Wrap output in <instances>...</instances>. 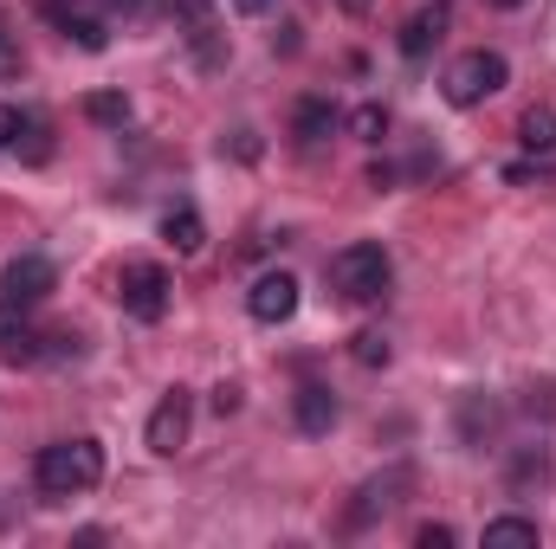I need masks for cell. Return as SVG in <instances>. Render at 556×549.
I'll return each instance as SVG.
<instances>
[{"mask_svg":"<svg viewBox=\"0 0 556 549\" xmlns=\"http://www.w3.org/2000/svg\"><path fill=\"white\" fill-rule=\"evenodd\" d=\"M162 240H168L181 259H194V253L207 246V227H201V214H194V207H168V214H162Z\"/></svg>","mask_w":556,"mask_h":549,"instance_id":"obj_14","label":"cell"},{"mask_svg":"<svg viewBox=\"0 0 556 549\" xmlns=\"http://www.w3.org/2000/svg\"><path fill=\"white\" fill-rule=\"evenodd\" d=\"M415 544H420V549H446V544H453V524H420Z\"/></svg>","mask_w":556,"mask_h":549,"instance_id":"obj_23","label":"cell"},{"mask_svg":"<svg viewBox=\"0 0 556 549\" xmlns=\"http://www.w3.org/2000/svg\"><path fill=\"white\" fill-rule=\"evenodd\" d=\"M52 284H59V266H52V259L20 253V259H7V272H0V297H13V304H39V297H52Z\"/></svg>","mask_w":556,"mask_h":549,"instance_id":"obj_8","label":"cell"},{"mask_svg":"<svg viewBox=\"0 0 556 549\" xmlns=\"http://www.w3.org/2000/svg\"><path fill=\"white\" fill-rule=\"evenodd\" d=\"M544 478H551V459H544V452H518V465H511V491L544 485Z\"/></svg>","mask_w":556,"mask_h":549,"instance_id":"obj_21","label":"cell"},{"mask_svg":"<svg viewBox=\"0 0 556 549\" xmlns=\"http://www.w3.org/2000/svg\"><path fill=\"white\" fill-rule=\"evenodd\" d=\"M117 297H124V310L137 323H162L168 317V297H175V278L162 272V266H149V259H137V266H124V278H117Z\"/></svg>","mask_w":556,"mask_h":549,"instance_id":"obj_4","label":"cell"},{"mask_svg":"<svg viewBox=\"0 0 556 549\" xmlns=\"http://www.w3.org/2000/svg\"><path fill=\"white\" fill-rule=\"evenodd\" d=\"M492 7H525V0H492Z\"/></svg>","mask_w":556,"mask_h":549,"instance_id":"obj_31","label":"cell"},{"mask_svg":"<svg viewBox=\"0 0 556 549\" xmlns=\"http://www.w3.org/2000/svg\"><path fill=\"white\" fill-rule=\"evenodd\" d=\"M350 356H356L363 369H389V356H395V349H389V336H382V330H356Z\"/></svg>","mask_w":556,"mask_h":549,"instance_id":"obj_19","label":"cell"},{"mask_svg":"<svg viewBox=\"0 0 556 549\" xmlns=\"http://www.w3.org/2000/svg\"><path fill=\"white\" fill-rule=\"evenodd\" d=\"M350 137L382 142V137H389V111H382V104H363V111H350Z\"/></svg>","mask_w":556,"mask_h":549,"instance_id":"obj_20","label":"cell"},{"mask_svg":"<svg viewBox=\"0 0 556 549\" xmlns=\"http://www.w3.org/2000/svg\"><path fill=\"white\" fill-rule=\"evenodd\" d=\"M0 362H39V330L26 323V304L0 297Z\"/></svg>","mask_w":556,"mask_h":549,"instance_id":"obj_10","label":"cell"},{"mask_svg":"<svg viewBox=\"0 0 556 549\" xmlns=\"http://www.w3.org/2000/svg\"><path fill=\"white\" fill-rule=\"evenodd\" d=\"M46 20H52V26H59V33H65V39L78 46V52H104V46H111V33H104V26H98L91 13L65 7V0H46Z\"/></svg>","mask_w":556,"mask_h":549,"instance_id":"obj_12","label":"cell"},{"mask_svg":"<svg viewBox=\"0 0 556 549\" xmlns=\"http://www.w3.org/2000/svg\"><path fill=\"white\" fill-rule=\"evenodd\" d=\"M104 478V446L98 439H59V446H46L39 459H33V485L46 491V498H78V491H91Z\"/></svg>","mask_w":556,"mask_h":549,"instance_id":"obj_1","label":"cell"},{"mask_svg":"<svg viewBox=\"0 0 556 549\" xmlns=\"http://www.w3.org/2000/svg\"><path fill=\"white\" fill-rule=\"evenodd\" d=\"M291 420H298V433H311V439H324V433L337 426V395H330L324 382H304V388L291 395Z\"/></svg>","mask_w":556,"mask_h":549,"instance_id":"obj_11","label":"cell"},{"mask_svg":"<svg viewBox=\"0 0 556 549\" xmlns=\"http://www.w3.org/2000/svg\"><path fill=\"white\" fill-rule=\"evenodd\" d=\"M389 278H395V266H389V253L382 246H343L337 259H330V284L350 297V304H376L382 291H389Z\"/></svg>","mask_w":556,"mask_h":549,"instance_id":"obj_3","label":"cell"},{"mask_svg":"<svg viewBox=\"0 0 556 549\" xmlns=\"http://www.w3.org/2000/svg\"><path fill=\"white\" fill-rule=\"evenodd\" d=\"M531 175H544V162H511L505 168V181H531Z\"/></svg>","mask_w":556,"mask_h":549,"instance_id":"obj_27","label":"cell"},{"mask_svg":"<svg viewBox=\"0 0 556 549\" xmlns=\"http://www.w3.org/2000/svg\"><path fill=\"white\" fill-rule=\"evenodd\" d=\"M343 7H350V13H369V0H343Z\"/></svg>","mask_w":556,"mask_h":549,"instance_id":"obj_29","label":"cell"},{"mask_svg":"<svg viewBox=\"0 0 556 549\" xmlns=\"http://www.w3.org/2000/svg\"><path fill=\"white\" fill-rule=\"evenodd\" d=\"M247 310H253V323H291V317H298V278L266 272L247 291Z\"/></svg>","mask_w":556,"mask_h":549,"instance_id":"obj_9","label":"cell"},{"mask_svg":"<svg viewBox=\"0 0 556 549\" xmlns=\"http://www.w3.org/2000/svg\"><path fill=\"white\" fill-rule=\"evenodd\" d=\"M273 0H233V13H266Z\"/></svg>","mask_w":556,"mask_h":549,"instance_id":"obj_28","label":"cell"},{"mask_svg":"<svg viewBox=\"0 0 556 549\" xmlns=\"http://www.w3.org/2000/svg\"><path fill=\"white\" fill-rule=\"evenodd\" d=\"M518 142H525L531 155H551L556 149V111L551 104H531V111L518 117Z\"/></svg>","mask_w":556,"mask_h":549,"instance_id":"obj_16","label":"cell"},{"mask_svg":"<svg viewBox=\"0 0 556 549\" xmlns=\"http://www.w3.org/2000/svg\"><path fill=\"white\" fill-rule=\"evenodd\" d=\"M485 549H538V524L531 518H492L485 524Z\"/></svg>","mask_w":556,"mask_h":549,"instance_id":"obj_17","label":"cell"},{"mask_svg":"<svg viewBox=\"0 0 556 549\" xmlns=\"http://www.w3.org/2000/svg\"><path fill=\"white\" fill-rule=\"evenodd\" d=\"M240 408V388H233V382H220V388H214V413H233Z\"/></svg>","mask_w":556,"mask_h":549,"instance_id":"obj_25","label":"cell"},{"mask_svg":"<svg viewBox=\"0 0 556 549\" xmlns=\"http://www.w3.org/2000/svg\"><path fill=\"white\" fill-rule=\"evenodd\" d=\"M13 137H20V111H13V104H0V155L13 149Z\"/></svg>","mask_w":556,"mask_h":549,"instance_id":"obj_24","label":"cell"},{"mask_svg":"<svg viewBox=\"0 0 556 549\" xmlns=\"http://www.w3.org/2000/svg\"><path fill=\"white\" fill-rule=\"evenodd\" d=\"M369 188H376V194H389V188H395V168H389V162H376V168H369Z\"/></svg>","mask_w":556,"mask_h":549,"instance_id":"obj_26","label":"cell"},{"mask_svg":"<svg viewBox=\"0 0 556 549\" xmlns=\"http://www.w3.org/2000/svg\"><path fill=\"white\" fill-rule=\"evenodd\" d=\"M402 491H415V465H389L382 478H369L356 491V505H350V531H369L376 518H389L402 505Z\"/></svg>","mask_w":556,"mask_h":549,"instance_id":"obj_5","label":"cell"},{"mask_svg":"<svg viewBox=\"0 0 556 549\" xmlns=\"http://www.w3.org/2000/svg\"><path fill=\"white\" fill-rule=\"evenodd\" d=\"M440 39H446V7H420V13H408V26H402V52H408V59H427Z\"/></svg>","mask_w":556,"mask_h":549,"instance_id":"obj_13","label":"cell"},{"mask_svg":"<svg viewBox=\"0 0 556 549\" xmlns=\"http://www.w3.org/2000/svg\"><path fill=\"white\" fill-rule=\"evenodd\" d=\"M188 426H194V401H188V388H168V395L155 401V413H149V433H142V439H149V452L168 459V452L188 446Z\"/></svg>","mask_w":556,"mask_h":549,"instance_id":"obj_6","label":"cell"},{"mask_svg":"<svg viewBox=\"0 0 556 549\" xmlns=\"http://www.w3.org/2000/svg\"><path fill=\"white\" fill-rule=\"evenodd\" d=\"M511 85V65H505V52H466V59H453L446 65V78H440V91H446V104L453 111H472V104H485V98H498Z\"/></svg>","mask_w":556,"mask_h":549,"instance_id":"obj_2","label":"cell"},{"mask_svg":"<svg viewBox=\"0 0 556 549\" xmlns=\"http://www.w3.org/2000/svg\"><path fill=\"white\" fill-rule=\"evenodd\" d=\"M20 137H26V162H46V155H52V142H46V124L20 117ZM20 137H13V142H20Z\"/></svg>","mask_w":556,"mask_h":549,"instance_id":"obj_22","label":"cell"},{"mask_svg":"<svg viewBox=\"0 0 556 549\" xmlns=\"http://www.w3.org/2000/svg\"><path fill=\"white\" fill-rule=\"evenodd\" d=\"M85 117L104 124V130H124V124H130V98H124V91H91V98H85Z\"/></svg>","mask_w":556,"mask_h":549,"instance_id":"obj_18","label":"cell"},{"mask_svg":"<svg viewBox=\"0 0 556 549\" xmlns=\"http://www.w3.org/2000/svg\"><path fill=\"white\" fill-rule=\"evenodd\" d=\"M111 7H124V13H137V7H142V0H111Z\"/></svg>","mask_w":556,"mask_h":549,"instance_id":"obj_30","label":"cell"},{"mask_svg":"<svg viewBox=\"0 0 556 549\" xmlns=\"http://www.w3.org/2000/svg\"><path fill=\"white\" fill-rule=\"evenodd\" d=\"M175 20H181V39L194 46V59L214 72L227 65V46H220V26H214V0H175Z\"/></svg>","mask_w":556,"mask_h":549,"instance_id":"obj_7","label":"cell"},{"mask_svg":"<svg viewBox=\"0 0 556 549\" xmlns=\"http://www.w3.org/2000/svg\"><path fill=\"white\" fill-rule=\"evenodd\" d=\"M337 124H343V117H337V104H330V98H298V117H291L298 142H324Z\"/></svg>","mask_w":556,"mask_h":549,"instance_id":"obj_15","label":"cell"},{"mask_svg":"<svg viewBox=\"0 0 556 549\" xmlns=\"http://www.w3.org/2000/svg\"><path fill=\"white\" fill-rule=\"evenodd\" d=\"M0 46H7V33H0Z\"/></svg>","mask_w":556,"mask_h":549,"instance_id":"obj_32","label":"cell"}]
</instances>
